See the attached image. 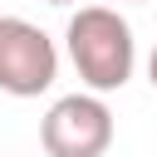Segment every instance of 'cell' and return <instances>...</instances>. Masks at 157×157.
<instances>
[{"label":"cell","mask_w":157,"mask_h":157,"mask_svg":"<svg viewBox=\"0 0 157 157\" xmlns=\"http://www.w3.org/2000/svg\"><path fill=\"white\" fill-rule=\"evenodd\" d=\"M64 44H69V59L78 69V78L88 83V93H118L128 78H132V64H137V44H132V25L108 10V5H83L69 29H64Z\"/></svg>","instance_id":"obj_1"},{"label":"cell","mask_w":157,"mask_h":157,"mask_svg":"<svg viewBox=\"0 0 157 157\" xmlns=\"http://www.w3.org/2000/svg\"><path fill=\"white\" fill-rule=\"evenodd\" d=\"M59 78V49L54 39L20 20V15H0V93L10 98H39L49 83Z\"/></svg>","instance_id":"obj_2"},{"label":"cell","mask_w":157,"mask_h":157,"mask_svg":"<svg viewBox=\"0 0 157 157\" xmlns=\"http://www.w3.org/2000/svg\"><path fill=\"white\" fill-rule=\"evenodd\" d=\"M39 142L49 157H103L113 147V108L98 93H64L44 113Z\"/></svg>","instance_id":"obj_3"},{"label":"cell","mask_w":157,"mask_h":157,"mask_svg":"<svg viewBox=\"0 0 157 157\" xmlns=\"http://www.w3.org/2000/svg\"><path fill=\"white\" fill-rule=\"evenodd\" d=\"M147 78H152V88H157V49H152V59H147Z\"/></svg>","instance_id":"obj_4"},{"label":"cell","mask_w":157,"mask_h":157,"mask_svg":"<svg viewBox=\"0 0 157 157\" xmlns=\"http://www.w3.org/2000/svg\"><path fill=\"white\" fill-rule=\"evenodd\" d=\"M44 5H74V0H44Z\"/></svg>","instance_id":"obj_5"}]
</instances>
